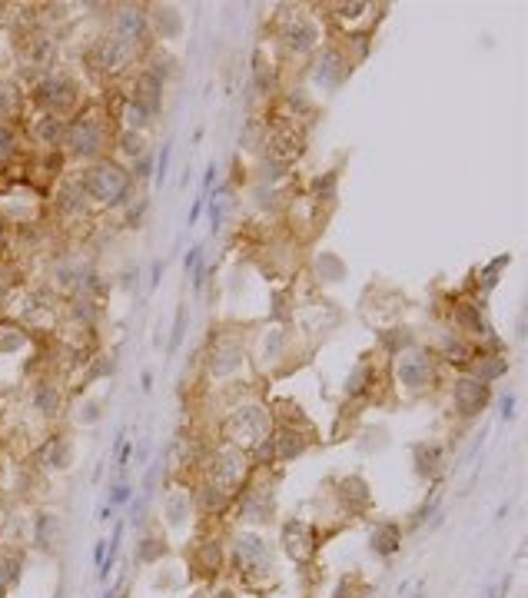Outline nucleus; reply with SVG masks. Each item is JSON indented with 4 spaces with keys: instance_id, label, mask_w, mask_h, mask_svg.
<instances>
[{
    "instance_id": "obj_1",
    "label": "nucleus",
    "mask_w": 528,
    "mask_h": 598,
    "mask_svg": "<svg viewBox=\"0 0 528 598\" xmlns=\"http://www.w3.org/2000/svg\"><path fill=\"white\" fill-rule=\"evenodd\" d=\"M64 146L67 153L80 163H100L103 153L113 146V130H110V116L103 110H83L67 123L64 133Z\"/></svg>"
},
{
    "instance_id": "obj_2",
    "label": "nucleus",
    "mask_w": 528,
    "mask_h": 598,
    "mask_svg": "<svg viewBox=\"0 0 528 598\" xmlns=\"http://www.w3.org/2000/svg\"><path fill=\"white\" fill-rule=\"evenodd\" d=\"M80 186H83L87 200L100 203V206H123V203L133 196V176H130L126 166L113 163V160L93 163Z\"/></svg>"
},
{
    "instance_id": "obj_3",
    "label": "nucleus",
    "mask_w": 528,
    "mask_h": 598,
    "mask_svg": "<svg viewBox=\"0 0 528 598\" xmlns=\"http://www.w3.org/2000/svg\"><path fill=\"white\" fill-rule=\"evenodd\" d=\"M223 435H226V442L236 445V449H260L266 442L269 435H273V415H269L266 405H240V409H233L226 415V422H223Z\"/></svg>"
},
{
    "instance_id": "obj_4",
    "label": "nucleus",
    "mask_w": 528,
    "mask_h": 598,
    "mask_svg": "<svg viewBox=\"0 0 528 598\" xmlns=\"http://www.w3.org/2000/svg\"><path fill=\"white\" fill-rule=\"evenodd\" d=\"M395 382L405 392H422L435 382V356L425 346H409L395 356Z\"/></svg>"
},
{
    "instance_id": "obj_5",
    "label": "nucleus",
    "mask_w": 528,
    "mask_h": 598,
    "mask_svg": "<svg viewBox=\"0 0 528 598\" xmlns=\"http://www.w3.org/2000/svg\"><path fill=\"white\" fill-rule=\"evenodd\" d=\"M349 70H352V60L346 57V47H329L316 50L313 54V64H309V83L319 90H336L349 80Z\"/></svg>"
},
{
    "instance_id": "obj_6",
    "label": "nucleus",
    "mask_w": 528,
    "mask_h": 598,
    "mask_svg": "<svg viewBox=\"0 0 528 598\" xmlns=\"http://www.w3.org/2000/svg\"><path fill=\"white\" fill-rule=\"evenodd\" d=\"M246 472H250V455L243 452V449H236V445H230V449H216L210 455V469H206L210 479L206 482L220 485L223 492L236 495V489L246 482Z\"/></svg>"
},
{
    "instance_id": "obj_7",
    "label": "nucleus",
    "mask_w": 528,
    "mask_h": 598,
    "mask_svg": "<svg viewBox=\"0 0 528 598\" xmlns=\"http://www.w3.org/2000/svg\"><path fill=\"white\" fill-rule=\"evenodd\" d=\"M276 40L289 57H309L319 47V27L306 14H286L276 30Z\"/></svg>"
},
{
    "instance_id": "obj_8",
    "label": "nucleus",
    "mask_w": 528,
    "mask_h": 598,
    "mask_svg": "<svg viewBox=\"0 0 528 598\" xmlns=\"http://www.w3.org/2000/svg\"><path fill=\"white\" fill-rule=\"evenodd\" d=\"M34 100L44 106V113L64 116L67 110H73V106H77L80 87L70 77H64V74H50V77L44 80L37 90H34Z\"/></svg>"
},
{
    "instance_id": "obj_9",
    "label": "nucleus",
    "mask_w": 528,
    "mask_h": 598,
    "mask_svg": "<svg viewBox=\"0 0 528 598\" xmlns=\"http://www.w3.org/2000/svg\"><path fill=\"white\" fill-rule=\"evenodd\" d=\"M489 399H492V386L472 379L469 373H462V376L452 382V405H455V412H459L462 419H475V415L489 405Z\"/></svg>"
},
{
    "instance_id": "obj_10",
    "label": "nucleus",
    "mask_w": 528,
    "mask_h": 598,
    "mask_svg": "<svg viewBox=\"0 0 528 598\" xmlns=\"http://www.w3.org/2000/svg\"><path fill=\"white\" fill-rule=\"evenodd\" d=\"M150 34H153V27H150V14H146V7H140V4H123V7H116L113 37L140 47V44L150 40Z\"/></svg>"
},
{
    "instance_id": "obj_11",
    "label": "nucleus",
    "mask_w": 528,
    "mask_h": 598,
    "mask_svg": "<svg viewBox=\"0 0 528 598\" xmlns=\"http://www.w3.org/2000/svg\"><path fill=\"white\" fill-rule=\"evenodd\" d=\"M233 552H236V569H240L246 579H256L263 572H273V559H269V549L260 535L243 532L240 539H236V545H233Z\"/></svg>"
},
{
    "instance_id": "obj_12",
    "label": "nucleus",
    "mask_w": 528,
    "mask_h": 598,
    "mask_svg": "<svg viewBox=\"0 0 528 598\" xmlns=\"http://www.w3.org/2000/svg\"><path fill=\"white\" fill-rule=\"evenodd\" d=\"M452 319H455V333H462L472 346H475V343H489V346L499 343L489 326V319L482 316L479 303H459V306L452 309Z\"/></svg>"
},
{
    "instance_id": "obj_13",
    "label": "nucleus",
    "mask_w": 528,
    "mask_h": 598,
    "mask_svg": "<svg viewBox=\"0 0 528 598\" xmlns=\"http://www.w3.org/2000/svg\"><path fill=\"white\" fill-rule=\"evenodd\" d=\"M133 60H136L133 44H126V40H120V37L96 40V47H93V67L96 70H103V74H123Z\"/></svg>"
},
{
    "instance_id": "obj_14",
    "label": "nucleus",
    "mask_w": 528,
    "mask_h": 598,
    "mask_svg": "<svg viewBox=\"0 0 528 598\" xmlns=\"http://www.w3.org/2000/svg\"><path fill=\"white\" fill-rule=\"evenodd\" d=\"M263 143H266V160H269V163L286 166V170H289V163L303 153V133L293 130V126H276V130H273Z\"/></svg>"
},
{
    "instance_id": "obj_15",
    "label": "nucleus",
    "mask_w": 528,
    "mask_h": 598,
    "mask_svg": "<svg viewBox=\"0 0 528 598\" xmlns=\"http://www.w3.org/2000/svg\"><path fill=\"white\" fill-rule=\"evenodd\" d=\"M243 366V349L240 343H233V339H216L206 353V373L213 379H226L233 376L236 369Z\"/></svg>"
},
{
    "instance_id": "obj_16",
    "label": "nucleus",
    "mask_w": 528,
    "mask_h": 598,
    "mask_svg": "<svg viewBox=\"0 0 528 598\" xmlns=\"http://www.w3.org/2000/svg\"><path fill=\"white\" fill-rule=\"evenodd\" d=\"M283 545L296 562H309L316 555V532L306 522H286L283 529Z\"/></svg>"
},
{
    "instance_id": "obj_17",
    "label": "nucleus",
    "mask_w": 528,
    "mask_h": 598,
    "mask_svg": "<svg viewBox=\"0 0 528 598\" xmlns=\"http://www.w3.org/2000/svg\"><path fill=\"white\" fill-rule=\"evenodd\" d=\"M435 353L445 363H455V366H469L472 356H475V346L462 333H452V329H439L435 333Z\"/></svg>"
},
{
    "instance_id": "obj_18",
    "label": "nucleus",
    "mask_w": 528,
    "mask_h": 598,
    "mask_svg": "<svg viewBox=\"0 0 528 598\" xmlns=\"http://www.w3.org/2000/svg\"><path fill=\"white\" fill-rule=\"evenodd\" d=\"M339 27H346V37H369L372 27V4H339L332 7Z\"/></svg>"
},
{
    "instance_id": "obj_19",
    "label": "nucleus",
    "mask_w": 528,
    "mask_h": 598,
    "mask_svg": "<svg viewBox=\"0 0 528 598\" xmlns=\"http://www.w3.org/2000/svg\"><path fill=\"white\" fill-rule=\"evenodd\" d=\"M269 442H273V459L276 462H289V459H299V455L306 452V432H299L293 425H279L276 432L269 435Z\"/></svg>"
},
{
    "instance_id": "obj_20",
    "label": "nucleus",
    "mask_w": 528,
    "mask_h": 598,
    "mask_svg": "<svg viewBox=\"0 0 528 598\" xmlns=\"http://www.w3.org/2000/svg\"><path fill=\"white\" fill-rule=\"evenodd\" d=\"M130 100L133 103H140L146 110V113H160L163 110V80H156L153 74H146V70H140L133 80V93H130Z\"/></svg>"
},
{
    "instance_id": "obj_21",
    "label": "nucleus",
    "mask_w": 528,
    "mask_h": 598,
    "mask_svg": "<svg viewBox=\"0 0 528 598\" xmlns=\"http://www.w3.org/2000/svg\"><path fill=\"white\" fill-rule=\"evenodd\" d=\"M465 373H469L472 379H479V382H495V379H502L505 373H509V359L499 356V353H479V356H472V363L465 366Z\"/></svg>"
},
{
    "instance_id": "obj_22",
    "label": "nucleus",
    "mask_w": 528,
    "mask_h": 598,
    "mask_svg": "<svg viewBox=\"0 0 528 598\" xmlns=\"http://www.w3.org/2000/svg\"><path fill=\"white\" fill-rule=\"evenodd\" d=\"M64 133H67V123L60 120V116H37L34 120V126H30V136L37 140L44 150H57V146H64Z\"/></svg>"
},
{
    "instance_id": "obj_23",
    "label": "nucleus",
    "mask_w": 528,
    "mask_h": 598,
    "mask_svg": "<svg viewBox=\"0 0 528 598\" xmlns=\"http://www.w3.org/2000/svg\"><path fill=\"white\" fill-rule=\"evenodd\" d=\"M369 545H372V552L375 555H382V559L395 555L399 545H402V529H399V522H375Z\"/></svg>"
},
{
    "instance_id": "obj_24",
    "label": "nucleus",
    "mask_w": 528,
    "mask_h": 598,
    "mask_svg": "<svg viewBox=\"0 0 528 598\" xmlns=\"http://www.w3.org/2000/svg\"><path fill=\"white\" fill-rule=\"evenodd\" d=\"M90 200L83 193V186L80 183H67L64 190L57 193V213L60 216H67V220H80L83 213H87Z\"/></svg>"
},
{
    "instance_id": "obj_25",
    "label": "nucleus",
    "mask_w": 528,
    "mask_h": 598,
    "mask_svg": "<svg viewBox=\"0 0 528 598\" xmlns=\"http://www.w3.org/2000/svg\"><path fill=\"white\" fill-rule=\"evenodd\" d=\"M372 382H375L372 363H359V366L349 373V379H346V396L349 399H365L369 392H372Z\"/></svg>"
},
{
    "instance_id": "obj_26",
    "label": "nucleus",
    "mask_w": 528,
    "mask_h": 598,
    "mask_svg": "<svg viewBox=\"0 0 528 598\" xmlns=\"http://www.w3.org/2000/svg\"><path fill=\"white\" fill-rule=\"evenodd\" d=\"M150 27H156L160 40H173L183 30V17L176 14V7H153V14H150Z\"/></svg>"
},
{
    "instance_id": "obj_27",
    "label": "nucleus",
    "mask_w": 528,
    "mask_h": 598,
    "mask_svg": "<svg viewBox=\"0 0 528 598\" xmlns=\"http://www.w3.org/2000/svg\"><path fill=\"white\" fill-rule=\"evenodd\" d=\"M339 492H342V502H349V512H362L365 505L372 502V495H369V485H365L359 475H349V479H342Z\"/></svg>"
},
{
    "instance_id": "obj_28",
    "label": "nucleus",
    "mask_w": 528,
    "mask_h": 598,
    "mask_svg": "<svg viewBox=\"0 0 528 598\" xmlns=\"http://www.w3.org/2000/svg\"><path fill=\"white\" fill-rule=\"evenodd\" d=\"M415 472L425 475V479H435L442 469V445H415Z\"/></svg>"
},
{
    "instance_id": "obj_29",
    "label": "nucleus",
    "mask_w": 528,
    "mask_h": 598,
    "mask_svg": "<svg viewBox=\"0 0 528 598\" xmlns=\"http://www.w3.org/2000/svg\"><path fill=\"white\" fill-rule=\"evenodd\" d=\"M30 399H34V409H37L40 415H57L60 412V389L54 386V382H37Z\"/></svg>"
},
{
    "instance_id": "obj_30",
    "label": "nucleus",
    "mask_w": 528,
    "mask_h": 598,
    "mask_svg": "<svg viewBox=\"0 0 528 598\" xmlns=\"http://www.w3.org/2000/svg\"><path fill=\"white\" fill-rule=\"evenodd\" d=\"M253 83L260 93H273L276 90V67L263 60V50H256V57H253Z\"/></svg>"
},
{
    "instance_id": "obj_31",
    "label": "nucleus",
    "mask_w": 528,
    "mask_h": 598,
    "mask_svg": "<svg viewBox=\"0 0 528 598\" xmlns=\"http://www.w3.org/2000/svg\"><path fill=\"white\" fill-rule=\"evenodd\" d=\"M113 146L126 156V160H140V156H146V140H143V133H136V130H123V133H116Z\"/></svg>"
},
{
    "instance_id": "obj_32",
    "label": "nucleus",
    "mask_w": 528,
    "mask_h": 598,
    "mask_svg": "<svg viewBox=\"0 0 528 598\" xmlns=\"http://www.w3.org/2000/svg\"><path fill=\"white\" fill-rule=\"evenodd\" d=\"M200 502H203V509H206V512H226V509H230V502H233V495L223 492L220 485L206 482V485H203V492H200Z\"/></svg>"
},
{
    "instance_id": "obj_33",
    "label": "nucleus",
    "mask_w": 528,
    "mask_h": 598,
    "mask_svg": "<svg viewBox=\"0 0 528 598\" xmlns=\"http://www.w3.org/2000/svg\"><path fill=\"white\" fill-rule=\"evenodd\" d=\"M120 120L126 123V130H136V133H143L146 126H150V120H153V113H146L140 103H133V100H126L123 113H120Z\"/></svg>"
},
{
    "instance_id": "obj_34",
    "label": "nucleus",
    "mask_w": 528,
    "mask_h": 598,
    "mask_svg": "<svg viewBox=\"0 0 528 598\" xmlns=\"http://www.w3.org/2000/svg\"><path fill=\"white\" fill-rule=\"evenodd\" d=\"M342 273H346V266H342L336 256H329V253H323V256L316 260V276L323 283H336Z\"/></svg>"
},
{
    "instance_id": "obj_35",
    "label": "nucleus",
    "mask_w": 528,
    "mask_h": 598,
    "mask_svg": "<svg viewBox=\"0 0 528 598\" xmlns=\"http://www.w3.org/2000/svg\"><path fill=\"white\" fill-rule=\"evenodd\" d=\"M336 180H339V176L332 173V170L323 173V176H316V180H313V196L323 200V203H332V200H336Z\"/></svg>"
},
{
    "instance_id": "obj_36",
    "label": "nucleus",
    "mask_w": 528,
    "mask_h": 598,
    "mask_svg": "<svg viewBox=\"0 0 528 598\" xmlns=\"http://www.w3.org/2000/svg\"><path fill=\"white\" fill-rule=\"evenodd\" d=\"M47 465L50 469H67L70 465V445L64 439H54L47 445Z\"/></svg>"
},
{
    "instance_id": "obj_37",
    "label": "nucleus",
    "mask_w": 528,
    "mask_h": 598,
    "mask_svg": "<svg viewBox=\"0 0 528 598\" xmlns=\"http://www.w3.org/2000/svg\"><path fill=\"white\" fill-rule=\"evenodd\" d=\"M70 316L83 319V323H93V319L100 316V306H96L90 296H77V299H73V306H70Z\"/></svg>"
},
{
    "instance_id": "obj_38",
    "label": "nucleus",
    "mask_w": 528,
    "mask_h": 598,
    "mask_svg": "<svg viewBox=\"0 0 528 598\" xmlns=\"http://www.w3.org/2000/svg\"><path fill=\"white\" fill-rule=\"evenodd\" d=\"M17 156V133L7 123H0V166L10 163Z\"/></svg>"
},
{
    "instance_id": "obj_39",
    "label": "nucleus",
    "mask_w": 528,
    "mask_h": 598,
    "mask_svg": "<svg viewBox=\"0 0 528 598\" xmlns=\"http://www.w3.org/2000/svg\"><path fill=\"white\" fill-rule=\"evenodd\" d=\"M286 110L293 113V120L303 116V113H309V110H313V100L306 97V90H289V93H286Z\"/></svg>"
},
{
    "instance_id": "obj_40",
    "label": "nucleus",
    "mask_w": 528,
    "mask_h": 598,
    "mask_svg": "<svg viewBox=\"0 0 528 598\" xmlns=\"http://www.w3.org/2000/svg\"><path fill=\"white\" fill-rule=\"evenodd\" d=\"M226 190H216V196H213V203H210V226L213 230H220V223H223V216H226Z\"/></svg>"
},
{
    "instance_id": "obj_41",
    "label": "nucleus",
    "mask_w": 528,
    "mask_h": 598,
    "mask_svg": "<svg viewBox=\"0 0 528 598\" xmlns=\"http://www.w3.org/2000/svg\"><path fill=\"white\" fill-rule=\"evenodd\" d=\"M439 499H442V489H432V492H429V502H422V505L415 509V515H412V525H422V522H425V519H429V515H432V512H435V505H439Z\"/></svg>"
},
{
    "instance_id": "obj_42",
    "label": "nucleus",
    "mask_w": 528,
    "mask_h": 598,
    "mask_svg": "<svg viewBox=\"0 0 528 598\" xmlns=\"http://www.w3.org/2000/svg\"><path fill=\"white\" fill-rule=\"evenodd\" d=\"M220 569V545L216 542H203V572Z\"/></svg>"
},
{
    "instance_id": "obj_43",
    "label": "nucleus",
    "mask_w": 528,
    "mask_h": 598,
    "mask_svg": "<svg viewBox=\"0 0 528 598\" xmlns=\"http://www.w3.org/2000/svg\"><path fill=\"white\" fill-rule=\"evenodd\" d=\"M150 173H153V160H150V153L140 156V160H133V166H130V176H133V183H136V180H146Z\"/></svg>"
},
{
    "instance_id": "obj_44",
    "label": "nucleus",
    "mask_w": 528,
    "mask_h": 598,
    "mask_svg": "<svg viewBox=\"0 0 528 598\" xmlns=\"http://www.w3.org/2000/svg\"><path fill=\"white\" fill-rule=\"evenodd\" d=\"M170 153H173V150H170V143L163 146V150H160V163H156V183L163 186V180H166V170H170Z\"/></svg>"
},
{
    "instance_id": "obj_45",
    "label": "nucleus",
    "mask_w": 528,
    "mask_h": 598,
    "mask_svg": "<svg viewBox=\"0 0 528 598\" xmlns=\"http://www.w3.org/2000/svg\"><path fill=\"white\" fill-rule=\"evenodd\" d=\"M143 545H146V549H140V559H143V562H153L156 555H163V542H160V539H146Z\"/></svg>"
},
{
    "instance_id": "obj_46",
    "label": "nucleus",
    "mask_w": 528,
    "mask_h": 598,
    "mask_svg": "<svg viewBox=\"0 0 528 598\" xmlns=\"http://www.w3.org/2000/svg\"><path fill=\"white\" fill-rule=\"evenodd\" d=\"M183 323H186V309H180V313H176V326H173V339H170V353H176V349H180Z\"/></svg>"
},
{
    "instance_id": "obj_47",
    "label": "nucleus",
    "mask_w": 528,
    "mask_h": 598,
    "mask_svg": "<svg viewBox=\"0 0 528 598\" xmlns=\"http://www.w3.org/2000/svg\"><path fill=\"white\" fill-rule=\"evenodd\" d=\"M130 492H133L130 485H116V489H113V495H110V502H113V505H123V502L130 499Z\"/></svg>"
},
{
    "instance_id": "obj_48",
    "label": "nucleus",
    "mask_w": 528,
    "mask_h": 598,
    "mask_svg": "<svg viewBox=\"0 0 528 598\" xmlns=\"http://www.w3.org/2000/svg\"><path fill=\"white\" fill-rule=\"evenodd\" d=\"M203 206H206V196H200V200L193 203V210H190V220H186V226H196V220H200Z\"/></svg>"
},
{
    "instance_id": "obj_49",
    "label": "nucleus",
    "mask_w": 528,
    "mask_h": 598,
    "mask_svg": "<svg viewBox=\"0 0 528 598\" xmlns=\"http://www.w3.org/2000/svg\"><path fill=\"white\" fill-rule=\"evenodd\" d=\"M196 263H200V250H190L186 253V260H183V270H193Z\"/></svg>"
},
{
    "instance_id": "obj_50",
    "label": "nucleus",
    "mask_w": 528,
    "mask_h": 598,
    "mask_svg": "<svg viewBox=\"0 0 528 598\" xmlns=\"http://www.w3.org/2000/svg\"><path fill=\"white\" fill-rule=\"evenodd\" d=\"M512 409H515V396H505V399H502V415L512 419Z\"/></svg>"
},
{
    "instance_id": "obj_51",
    "label": "nucleus",
    "mask_w": 528,
    "mask_h": 598,
    "mask_svg": "<svg viewBox=\"0 0 528 598\" xmlns=\"http://www.w3.org/2000/svg\"><path fill=\"white\" fill-rule=\"evenodd\" d=\"M80 419H83V422H96V405H87V409H83V415H80Z\"/></svg>"
},
{
    "instance_id": "obj_52",
    "label": "nucleus",
    "mask_w": 528,
    "mask_h": 598,
    "mask_svg": "<svg viewBox=\"0 0 528 598\" xmlns=\"http://www.w3.org/2000/svg\"><path fill=\"white\" fill-rule=\"evenodd\" d=\"M103 545H106V542H96V549H93V559H96V565H103Z\"/></svg>"
},
{
    "instance_id": "obj_53",
    "label": "nucleus",
    "mask_w": 528,
    "mask_h": 598,
    "mask_svg": "<svg viewBox=\"0 0 528 598\" xmlns=\"http://www.w3.org/2000/svg\"><path fill=\"white\" fill-rule=\"evenodd\" d=\"M412 598H422V592H415V595H412Z\"/></svg>"
},
{
    "instance_id": "obj_54",
    "label": "nucleus",
    "mask_w": 528,
    "mask_h": 598,
    "mask_svg": "<svg viewBox=\"0 0 528 598\" xmlns=\"http://www.w3.org/2000/svg\"><path fill=\"white\" fill-rule=\"evenodd\" d=\"M492 598H495V595H492Z\"/></svg>"
}]
</instances>
